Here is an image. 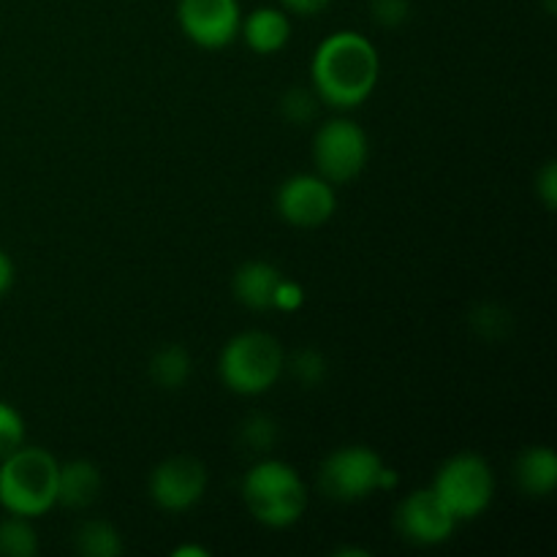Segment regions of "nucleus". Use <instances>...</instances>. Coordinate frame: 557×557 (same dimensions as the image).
Instances as JSON below:
<instances>
[{
  "label": "nucleus",
  "mask_w": 557,
  "mask_h": 557,
  "mask_svg": "<svg viewBox=\"0 0 557 557\" xmlns=\"http://www.w3.org/2000/svg\"><path fill=\"white\" fill-rule=\"evenodd\" d=\"M457 525L460 522L441 504L433 487L411 490L395 511L397 533L417 547H438V544L449 542Z\"/></svg>",
  "instance_id": "obj_11"
},
{
  "label": "nucleus",
  "mask_w": 557,
  "mask_h": 557,
  "mask_svg": "<svg viewBox=\"0 0 557 557\" xmlns=\"http://www.w3.org/2000/svg\"><path fill=\"white\" fill-rule=\"evenodd\" d=\"M74 549L85 557H117L125 544L117 528L107 520H85L74 533Z\"/></svg>",
  "instance_id": "obj_17"
},
{
  "label": "nucleus",
  "mask_w": 557,
  "mask_h": 557,
  "mask_svg": "<svg viewBox=\"0 0 557 557\" xmlns=\"http://www.w3.org/2000/svg\"><path fill=\"white\" fill-rule=\"evenodd\" d=\"M25 444V419L11 403L0 400V460Z\"/></svg>",
  "instance_id": "obj_22"
},
{
  "label": "nucleus",
  "mask_w": 557,
  "mask_h": 557,
  "mask_svg": "<svg viewBox=\"0 0 557 557\" xmlns=\"http://www.w3.org/2000/svg\"><path fill=\"white\" fill-rule=\"evenodd\" d=\"M281 277V270H277L275 264H270V261H245V264L234 272V299L248 310H270Z\"/></svg>",
  "instance_id": "obj_15"
},
{
  "label": "nucleus",
  "mask_w": 557,
  "mask_h": 557,
  "mask_svg": "<svg viewBox=\"0 0 557 557\" xmlns=\"http://www.w3.org/2000/svg\"><path fill=\"white\" fill-rule=\"evenodd\" d=\"M180 30L201 49H223L239 38V0H180Z\"/></svg>",
  "instance_id": "obj_10"
},
{
  "label": "nucleus",
  "mask_w": 557,
  "mask_h": 557,
  "mask_svg": "<svg viewBox=\"0 0 557 557\" xmlns=\"http://www.w3.org/2000/svg\"><path fill=\"white\" fill-rule=\"evenodd\" d=\"M14 277H16L14 261H11V256L0 248V297H5V294L11 292V286H14Z\"/></svg>",
  "instance_id": "obj_27"
},
{
  "label": "nucleus",
  "mask_w": 557,
  "mask_h": 557,
  "mask_svg": "<svg viewBox=\"0 0 557 557\" xmlns=\"http://www.w3.org/2000/svg\"><path fill=\"white\" fill-rule=\"evenodd\" d=\"M283 11L297 16H313L319 11H324L330 5V0H281Z\"/></svg>",
  "instance_id": "obj_26"
},
{
  "label": "nucleus",
  "mask_w": 557,
  "mask_h": 557,
  "mask_svg": "<svg viewBox=\"0 0 557 557\" xmlns=\"http://www.w3.org/2000/svg\"><path fill=\"white\" fill-rule=\"evenodd\" d=\"M400 476L375 449L362 444L341 446L324 457L319 468V487L330 500L357 504L379 490H395Z\"/></svg>",
  "instance_id": "obj_5"
},
{
  "label": "nucleus",
  "mask_w": 557,
  "mask_h": 557,
  "mask_svg": "<svg viewBox=\"0 0 557 557\" xmlns=\"http://www.w3.org/2000/svg\"><path fill=\"white\" fill-rule=\"evenodd\" d=\"M275 210L294 228L324 226L337 210L335 185L321 174H294L277 188Z\"/></svg>",
  "instance_id": "obj_9"
},
{
  "label": "nucleus",
  "mask_w": 557,
  "mask_h": 557,
  "mask_svg": "<svg viewBox=\"0 0 557 557\" xmlns=\"http://www.w3.org/2000/svg\"><path fill=\"white\" fill-rule=\"evenodd\" d=\"M286 370L299 381L302 386H321L326 381V357L315 348H299L297 354L286 357Z\"/></svg>",
  "instance_id": "obj_20"
},
{
  "label": "nucleus",
  "mask_w": 557,
  "mask_h": 557,
  "mask_svg": "<svg viewBox=\"0 0 557 557\" xmlns=\"http://www.w3.org/2000/svg\"><path fill=\"white\" fill-rule=\"evenodd\" d=\"M103 476L96 462L69 460L58 471V504L65 509L85 511L101 498Z\"/></svg>",
  "instance_id": "obj_13"
},
{
  "label": "nucleus",
  "mask_w": 557,
  "mask_h": 557,
  "mask_svg": "<svg viewBox=\"0 0 557 557\" xmlns=\"http://www.w3.org/2000/svg\"><path fill=\"white\" fill-rule=\"evenodd\" d=\"M243 500L264 528H288L302 520L308 509V487L297 468L267 457L243 476Z\"/></svg>",
  "instance_id": "obj_3"
},
{
  "label": "nucleus",
  "mask_w": 557,
  "mask_h": 557,
  "mask_svg": "<svg viewBox=\"0 0 557 557\" xmlns=\"http://www.w3.org/2000/svg\"><path fill=\"white\" fill-rule=\"evenodd\" d=\"M370 158V139L359 123L348 117H332L315 131L313 163L315 174L343 185L357 180L364 172Z\"/></svg>",
  "instance_id": "obj_7"
},
{
  "label": "nucleus",
  "mask_w": 557,
  "mask_h": 557,
  "mask_svg": "<svg viewBox=\"0 0 557 557\" xmlns=\"http://www.w3.org/2000/svg\"><path fill=\"white\" fill-rule=\"evenodd\" d=\"M286 370V351L275 335L261 330H245L223 346L218 359V375L234 395L259 397L277 384Z\"/></svg>",
  "instance_id": "obj_4"
},
{
  "label": "nucleus",
  "mask_w": 557,
  "mask_h": 557,
  "mask_svg": "<svg viewBox=\"0 0 557 557\" xmlns=\"http://www.w3.org/2000/svg\"><path fill=\"white\" fill-rule=\"evenodd\" d=\"M60 462L44 446H27L0 460V506L5 515L38 520L58 506Z\"/></svg>",
  "instance_id": "obj_2"
},
{
  "label": "nucleus",
  "mask_w": 557,
  "mask_h": 557,
  "mask_svg": "<svg viewBox=\"0 0 557 557\" xmlns=\"http://www.w3.org/2000/svg\"><path fill=\"white\" fill-rule=\"evenodd\" d=\"M536 194L542 196V201L547 210H555V205H557V163L555 161H547L544 163L542 172H539Z\"/></svg>",
  "instance_id": "obj_25"
},
{
  "label": "nucleus",
  "mask_w": 557,
  "mask_h": 557,
  "mask_svg": "<svg viewBox=\"0 0 557 557\" xmlns=\"http://www.w3.org/2000/svg\"><path fill=\"white\" fill-rule=\"evenodd\" d=\"M370 14L375 25L400 27L411 14V3L408 0H370Z\"/></svg>",
  "instance_id": "obj_23"
},
{
  "label": "nucleus",
  "mask_w": 557,
  "mask_h": 557,
  "mask_svg": "<svg viewBox=\"0 0 557 557\" xmlns=\"http://www.w3.org/2000/svg\"><path fill=\"white\" fill-rule=\"evenodd\" d=\"M517 487L528 498H549L557 487V455L553 446H528L515 462Z\"/></svg>",
  "instance_id": "obj_14"
},
{
  "label": "nucleus",
  "mask_w": 557,
  "mask_h": 557,
  "mask_svg": "<svg viewBox=\"0 0 557 557\" xmlns=\"http://www.w3.org/2000/svg\"><path fill=\"white\" fill-rule=\"evenodd\" d=\"M194 375V359L185 351L180 343H172V346H163L152 354L150 359V379L152 384L161 386L166 392L183 389L185 384Z\"/></svg>",
  "instance_id": "obj_16"
},
{
  "label": "nucleus",
  "mask_w": 557,
  "mask_h": 557,
  "mask_svg": "<svg viewBox=\"0 0 557 557\" xmlns=\"http://www.w3.org/2000/svg\"><path fill=\"white\" fill-rule=\"evenodd\" d=\"M319 101L315 90H308V87H292V90L283 92L281 98V112L288 123L305 125L315 117L319 112Z\"/></svg>",
  "instance_id": "obj_21"
},
{
  "label": "nucleus",
  "mask_w": 557,
  "mask_h": 557,
  "mask_svg": "<svg viewBox=\"0 0 557 557\" xmlns=\"http://www.w3.org/2000/svg\"><path fill=\"white\" fill-rule=\"evenodd\" d=\"M38 553V533L33 520L20 515H5L0 520V555L33 557Z\"/></svg>",
  "instance_id": "obj_18"
},
{
  "label": "nucleus",
  "mask_w": 557,
  "mask_h": 557,
  "mask_svg": "<svg viewBox=\"0 0 557 557\" xmlns=\"http://www.w3.org/2000/svg\"><path fill=\"white\" fill-rule=\"evenodd\" d=\"M381 76L379 49L357 30H335L315 47L310 60L313 90L326 107L354 109L373 96Z\"/></svg>",
  "instance_id": "obj_1"
},
{
  "label": "nucleus",
  "mask_w": 557,
  "mask_h": 557,
  "mask_svg": "<svg viewBox=\"0 0 557 557\" xmlns=\"http://www.w3.org/2000/svg\"><path fill=\"white\" fill-rule=\"evenodd\" d=\"M305 305V288L302 283L292 281V277H281L275 288V297H272V308L283 310V313H294Z\"/></svg>",
  "instance_id": "obj_24"
},
{
  "label": "nucleus",
  "mask_w": 557,
  "mask_h": 557,
  "mask_svg": "<svg viewBox=\"0 0 557 557\" xmlns=\"http://www.w3.org/2000/svg\"><path fill=\"white\" fill-rule=\"evenodd\" d=\"M433 493L457 522L476 520L493 506L495 473L482 455L460 451L438 468L433 479Z\"/></svg>",
  "instance_id": "obj_6"
},
{
  "label": "nucleus",
  "mask_w": 557,
  "mask_h": 557,
  "mask_svg": "<svg viewBox=\"0 0 557 557\" xmlns=\"http://www.w3.org/2000/svg\"><path fill=\"white\" fill-rule=\"evenodd\" d=\"M239 446L256 455H267L272 446L277 444V422L267 413H250L243 424H239Z\"/></svg>",
  "instance_id": "obj_19"
},
{
  "label": "nucleus",
  "mask_w": 557,
  "mask_h": 557,
  "mask_svg": "<svg viewBox=\"0 0 557 557\" xmlns=\"http://www.w3.org/2000/svg\"><path fill=\"white\" fill-rule=\"evenodd\" d=\"M207 484H210V471L199 457L174 455L152 468L147 490L158 509L180 515V511L194 509L205 498Z\"/></svg>",
  "instance_id": "obj_8"
},
{
  "label": "nucleus",
  "mask_w": 557,
  "mask_h": 557,
  "mask_svg": "<svg viewBox=\"0 0 557 557\" xmlns=\"http://www.w3.org/2000/svg\"><path fill=\"white\" fill-rule=\"evenodd\" d=\"M172 557H210L205 547H196V544H183L172 553Z\"/></svg>",
  "instance_id": "obj_28"
},
{
  "label": "nucleus",
  "mask_w": 557,
  "mask_h": 557,
  "mask_svg": "<svg viewBox=\"0 0 557 557\" xmlns=\"http://www.w3.org/2000/svg\"><path fill=\"white\" fill-rule=\"evenodd\" d=\"M239 36H243L245 47L253 49L256 54H275L292 38V20H288V14L283 9L259 5L248 16H243Z\"/></svg>",
  "instance_id": "obj_12"
}]
</instances>
